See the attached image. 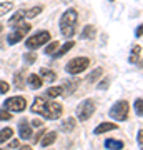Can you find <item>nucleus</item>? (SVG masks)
I'll use <instances>...</instances> for the list:
<instances>
[{"label":"nucleus","mask_w":143,"mask_h":150,"mask_svg":"<svg viewBox=\"0 0 143 150\" xmlns=\"http://www.w3.org/2000/svg\"><path fill=\"white\" fill-rule=\"evenodd\" d=\"M30 110H32L33 113H40V115H43V117L48 118V120H57V118L62 117L63 107H62L60 102H57V100L47 102V100L42 98V97H37L35 102L32 103Z\"/></svg>","instance_id":"f257e3e1"},{"label":"nucleus","mask_w":143,"mask_h":150,"mask_svg":"<svg viewBox=\"0 0 143 150\" xmlns=\"http://www.w3.org/2000/svg\"><path fill=\"white\" fill-rule=\"evenodd\" d=\"M78 22V13L75 8H68L65 10L60 17V32L65 38H70L75 33V27Z\"/></svg>","instance_id":"f03ea898"},{"label":"nucleus","mask_w":143,"mask_h":150,"mask_svg":"<svg viewBox=\"0 0 143 150\" xmlns=\"http://www.w3.org/2000/svg\"><path fill=\"white\" fill-rule=\"evenodd\" d=\"M43 12V7L42 5H35L32 7V8H22V10H18L17 13H13L12 15V18L8 20V25L10 27H15V25H18L23 18H33V17H37L38 13H42Z\"/></svg>","instance_id":"7ed1b4c3"},{"label":"nucleus","mask_w":143,"mask_h":150,"mask_svg":"<svg viewBox=\"0 0 143 150\" xmlns=\"http://www.w3.org/2000/svg\"><path fill=\"white\" fill-rule=\"evenodd\" d=\"M30 28H32L30 22H20V23L17 25L15 30H13L10 35H7V42H8V45H15V43L22 42V40L25 38L27 33L30 32Z\"/></svg>","instance_id":"20e7f679"},{"label":"nucleus","mask_w":143,"mask_h":150,"mask_svg":"<svg viewBox=\"0 0 143 150\" xmlns=\"http://www.w3.org/2000/svg\"><path fill=\"white\" fill-rule=\"evenodd\" d=\"M88 65H90V59H88V57H75V59H72L68 64H67L65 70H67L70 75H78V74H82Z\"/></svg>","instance_id":"39448f33"},{"label":"nucleus","mask_w":143,"mask_h":150,"mask_svg":"<svg viewBox=\"0 0 143 150\" xmlns=\"http://www.w3.org/2000/svg\"><path fill=\"white\" fill-rule=\"evenodd\" d=\"M48 40H50V32H48V30H40V32H37L35 35H30V37L27 38L25 45H27V48L35 50V48L45 45Z\"/></svg>","instance_id":"423d86ee"},{"label":"nucleus","mask_w":143,"mask_h":150,"mask_svg":"<svg viewBox=\"0 0 143 150\" xmlns=\"http://www.w3.org/2000/svg\"><path fill=\"white\" fill-rule=\"evenodd\" d=\"M95 110H97V103L93 102L92 98L83 100V102L77 107V115H78V120H82V122L88 120V118L95 113Z\"/></svg>","instance_id":"0eeeda50"},{"label":"nucleus","mask_w":143,"mask_h":150,"mask_svg":"<svg viewBox=\"0 0 143 150\" xmlns=\"http://www.w3.org/2000/svg\"><path fill=\"white\" fill-rule=\"evenodd\" d=\"M110 117L113 120H117V122L127 120V117H128V102L127 100H120V102L115 103L110 108Z\"/></svg>","instance_id":"6e6552de"},{"label":"nucleus","mask_w":143,"mask_h":150,"mask_svg":"<svg viewBox=\"0 0 143 150\" xmlns=\"http://www.w3.org/2000/svg\"><path fill=\"white\" fill-rule=\"evenodd\" d=\"M4 108L8 112H23L27 108V100L23 97H10L4 102Z\"/></svg>","instance_id":"1a4fd4ad"},{"label":"nucleus","mask_w":143,"mask_h":150,"mask_svg":"<svg viewBox=\"0 0 143 150\" xmlns=\"http://www.w3.org/2000/svg\"><path fill=\"white\" fill-rule=\"evenodd\" d=\"M18 135H20L22 140H30L32 139V129H30V123L27 122V120H22L18 123Z\"/></svg>","instance_id":"9d476101"},{"label":"nucleus","mask_w":143,"mask_h":150,"mask_svg":"<svg viewBox=\"0 0 143 150\" xmlns=\"http://www.w3.org/2000/svg\"><path fill=\"white\" fill-rule=\"evenodd\" d=\"M55 140H57V132H55V130H50V132H45V134L40 137L38 144L42 145V147H50Z\"/></svg>","instance_id":"9b49d317"},{"label":"nucleus","mask_w":143,"mask_h":150,"mask_svg":"<svg viewBox=\"0 0 143 150\" xmlns=\"http://www.w3.org/2000/svg\"><path fill=\"white\" fill-rule=\"evenodd\" d=\"M118 125L113 122H101L98 127L95 129V135H100V134H105V132H111V130H117Z\"/></svg>","instance_id":"f8f14e48"},{"label":"nucleus","mask_w":143,"mask_h":150,"mask_svg":"<svg viewBox=\"0 0 143 150\" xmlns=\"http://www.w3.org/2000/svg\"><path fill=\"white\" fill-rule=\"evenodd\" d=\"M27 82H28L30 88H33V90H37V88H40V87L43 85L42 77L37 75V74H30V75H28V79H27Z\"/></svg>","instance_id":"ddd939ff"},{"label":"nucleus","mask_w":143,"mask_h":150,"mask_svg":"<svg viewBox=\"0 0 143 150\" xmlns=\"http://www.w3.org/2000/svg\"><path fill=\"white\" fill-rule=\"evenodd\" d=\"M73 47H75V42H73V40H68V42L63 43L62 47H58V50H57V52L53 54V57H55V59H60V57H63V55L67 54L68 50H72Z\"/></svg>","instance_id":"4468645a"},{"label":"nucleus","mask_w":143,"mask_h":150,"mask_svg":"<svg viewBox=\"0 0 143 150\" xmlns=\"http://www.w3.org/2000/svg\"><path fill=\"white\" fill-rule=\"evenodd\" d=\"M123 147H125V144L122 140H117V139L105 140V149H108V150H122Z\"/></svg>","instance_id":"2eb2a0df"},{"label":"nucleus","mask_w":143,"mask_h":150,"mask_svg":"<svg viewBox=\"0 0 143 150\" xmlns=\"http://www.w3.org/2000/svg\"><path fill=\"white\" fill-rule=\"evenodd\" d=\"M75 125H77V120L72 118V117H68V118H65L63 122L60 123V130L67 134V132H72V130L75 129Z\"/></svg>","instance_id":"dca6fc26"},{"label":"nucleus","mask_w":143,"mask_h":150,"mask_svg":"<svg viewBox=\"0 0 143 150\" xmlns=\"http://www.w3.org/2000/svg\"><path fill=\"white\" fill-rule=\"evenodd\" d=\"M40 74H42V80H45V82H55L57 80V74L50 69L42 67V69H40Z\"/></svg>","instance_id":"f3484780"},{"label":"nucleus","mask_w":143,"mask_h":150,"mask_svg":"<svg viewBox=\"0 0 143 150\" xmlns=\"http://www.w3.org/2000/svg\"><path fill=\"white\" fill-rule=\"evenodd\" d=\"M95 35H97L95 25H87V27H83V30H82V38H85V40H92Z\"/></svg>","instance_id":"a211bd4d"},{"label":"nucleus","mask_w":143,"mask_h":150,"mask_svg":"<svg viewBox=\"0 0 143 150\" xmlns=\"http://www.w3.org/2000/svg\"><path fill=\"white\" fill-rule=\"evenodd\" d=\"M80 80H65L63 85H62V88H63V93H73L75 88L78 87Z\"/></svg>","instance_id":"6ab92c4d"},{"label":"nucleus","mask_w":143,"mask_h":150,"mask_svg":"<svg viewBox=\"0 0 143 150\" xmlns=\"http://www.w3.org/2000/svg\"><path fill=\"white\" fill-rule=\"evenodd\" d=\"M12 135H13V129H12V127L2 129L0 130V144H4V142H7V140H10Z\"/></svg>","instance_id":"aec40b11"},{"label":"nucleus","mask_w":143,"mask_h":150,"mask_svg":"<svg viewBox=\"0 0 143 150\" xmlns=\"http://www.w3.org/2000/svg\"><path fill=\"white\" fill-rule=\"evenodd\" d=\"M63 95V88L62 87H50L47 88V97L48 98H57V97Z\"/></svg>","instance_id":"412c9836"},{"label":"nucleus","mask_w":143,"mask_h":150,"mask_svg":"<svg viewBox=\"0 0 143 150\" xmlns=\"http://www.w3.org/2000/svg\"><path fill=\"white\" fill-rule=\"evenodd\" d=\"M140 55H142V47H140V45H135L133 50H132V55H130V62H132V64L140 62Z\"/></svg>","instance_id":"4be33fe9"},{"label":"nucleus","mask_w":143,"mask_h":150,"mask_svg":"<svg viewBox=\"0 0 143 150\" xmlns=\"http://www.w3.org/2000/svg\"><path fill=\"white\" fill-rule=\"evenodd\" d=\"M13 85L17 88H23V70H20L13 75Z\"/></svg>","instance_id":"5701e85b"},{"label":"nucleus","mask_w":143,"mask_h":150,"mask_svg":"<svg viewBox=\"0 0 143 150\" xmlns=\"http://www.w3.org/2000/svg\"><path fill=\"white\" fill-rule=\"evenodd\" d=\"M101 75H103V69H101V67H98V69H95L93 72H92V74H90V77H88L87 80L90 82V83H93V82H97L98 79H100Z\"/></svg>","instance_id":"b1692460"},{"label":"nucleus","mask_w":143,"mask_h":150,"mask_svg":"<svg viewBox=\"0 0 143 150\" xmlns=\"http://www.w3.org/2000/svg\"><path fill=\"white\" fill-rule=\"evenodd\" d=\"M12 8H13V2H2L0 4V17H4L5 13H8Z\"/></svg>","instance_id":"393cba45"},{"label":"nucleus","mask_w":143,"mask_h":150,"mask_svg":"<svg viewBox=\"0 0 143 150\" xmlns=\"http://www.w3.org/2000/svg\"><path fill=\"white\" fill-rule=\"evenodd\" d=\"M58 47H60L58 40H55V42L48 43V45H47V48H45V54H47V55H53L55 52H57V50H58Z\"/></svg>","instance_id":"a878e982"},{"label":"nucleus","mask_w":143,"mask_h":150,"mask_svg":"<svg viewBox=\"0 0 143 150\" xmlns=\"http://www.w3.org/2000/svg\"><path fill=\"white\" fill-rule=\"evenodd\" d=\"M135 112H137L138 117L143 115V100H142V97H138L137 100H135Z\"/></svg>","instance_id":"bb28decb"},{"label":"nucleus","mask_w":143,"mask_h":150,"mask_svg":"<svg viewBox=\"0 0 143 150\" xmlns=\"http://www.w3.org/2000/svg\"><path fill=\"white\" fill-rule=\"evenodd\" d=\"M23 60H25L27 64H35L37 55H35V52H27V54L23 55Z\"/></svg>","instance_id":"cd10ccee"},{"label":"nucleus","mask_w":143,"mask_h":150,"mask_svg":"<svg viewBox=\"0 0 143 150\" xmlns=\"http://www.w3.org/2000/svg\"><path fill=\"white\" fill-rule=\"evenodd\" d=\"M10 118H12V113L8 112V110H5L4 107L0 108V122H2V120H10Z\"/></svg>","instance_id":"c85d7f7f"},{"label":"nucleus","mask_w":143,"mask_h":150,"mask_svg":"<svg viewBox=\"0 0 143 150\" xmlns=\"http://www.w3.org/2000/svg\"><path fill=\"white\" fill-rule=\"evenodd\" d=\"M8 90H10V85H8V82L0 80V93H7Z\"/></svg>","instance_id":"c756f323"},{"label":"nucleus","mask_w":143,"mask_h":150,"mask_svg":"<svg viewBox=\"0 0 143 150\" xmlns=\"http://www.w3.org/2000/svg\"><path fill=\"white\" fill-rule=\"evenodd\" d=\"M108 83H110V79H108V77H106V79H103V80L100 82V83H98V88H101V90H105L106 87H108Z\"/></svg>","instance_id":"7c9ffc66"},{"label":"nucleus","mask_w":143,"mask_h":150,"mask_svg":"<svg viewBox=\"0 0 143 150\" xmlns=\"http://www.w3.org/2000/svg\"><path fill=\"white\" fill-rule=\"evenodd\" d=\"M18 147H20V140L18 139H13L10 144H8V149H18Z\"/></svg>","instance_id":"2f4dec72"},{"label":"nucleus","mask_w":143,"mask_h":150,"mask_svg":"<svg viewBox=\"0 0 143 150\" xmlns=\"http://www.w3.org/2000/svg\"><path fill=\"white\" fill-rule=\"evenodd\" d=\"M43 122L40 120V118H35V120H32V127H42Z\"/></svg>","instance_id":"473e14b6"},{"label":"nucleus","mask_w":143,"mask_h":150,"mask_svg":"<svg viewBox=\"0 0 143 150\" xmlns=\"http://www.w3.org/2000/svg\"><path fill=\"white\" fill-rule=\"evenodd\" d=\"M138 145H143V130H138Z\"/></svg>","instance_id":"72a5a7b5"},{"label":"nucleus","mask_w":143,"mask_h":150,"mask_svg":"<svg viewBox=\"0 0 143 150\" xmlns=\"http://www.w3.org/2000/svg\"><path fill=\"white\" fill-rule=\"evenodd\" d=\"M137 37H142V25H138L137 28Z\"/></svg>","instance_id":"f704fd0d"},{"label":"nucleus","mask_w":143,"mask_h":150,"mask_svg":"<svg viewBox=\"0 0 143 150\" xmlns=\"http://www.w3.org/2000/svg\"><path fill=\"white\" fill-rule=\"evenodd\" d=\"M20 150H33L30 145H23V147H20Z\"/></svg>","instance_id":"c9c22d12"},{"label":"nucleus","mask_w":143,"mask_h":150,"mask_svg":"<svg viewBox=\"0 0 143 150\" xmlns=\"http://www.w3.org/2000/svg\"><path fill=\"white\" fill-rule=\"evenodd\" d=\"M2 30H4V23H0V33H2Z\"/></svg>","instance_id":"e433bc0d"},{"label":"nucleus","mask_w":143,"mask_h":150,"mask_svg":"<svg viewBox=\"0 0 143 150\" xmlns=\"http://www.w3.org/2000/svg\"><path fill=\"white\" fill-rule=\"evenodd\" d=\"M110 2H113V0H110Z\"/></svg>","instance_id":"4c0bfd02"}]
</instances>
